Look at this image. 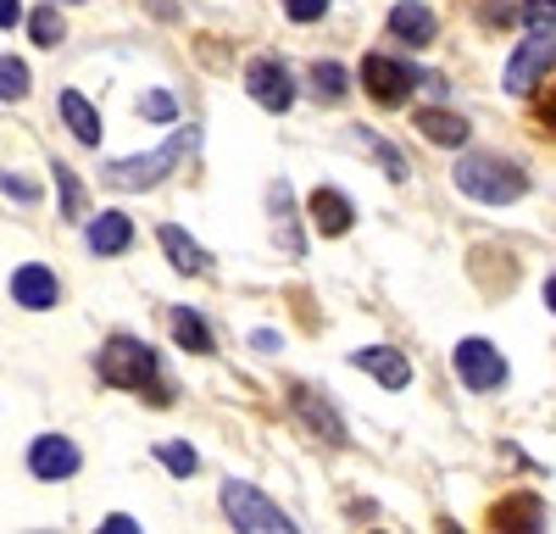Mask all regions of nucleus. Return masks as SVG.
<instances>
[{"label":"nucleus","mask_w":556,"mask_h":534,"mask_svg":"<svg viewBox=\"0 0 556 534\" xmlns=\"http://www.w3.org/2000/svg\"><path fill=\"white\" fill-rule=\"evenodd\" d=\"M56 106H62V123L73 128V140H78V145H101V134H106V128H101V112L89 106L78 89H62Z\"/></svg>","instance_id":"obj_17"},{"label":"nucleus","mask_w":556,"mask_h":534,"mask_svg":"<svg viewBox=\"0 0 556 534\" xmlns=\"http://www.w3.org/2000/svg\"><path fill=\"white\" fill-rule=\"evenodd\" d=\"M78 462H84L78 445L62 440V434H39V440L28 445V473H34V479H73Z\"/></svg>","instance_id":"obj_9"},{"label":"nucleus","mask_w":556,"mask_h":534,"mask_svg":"<svg viewBox=\"0 0 556 534\" xmlns=\"http://www.w3.org/2000/svg\"><path fill=\"white\" fill-rule=\"evenodd\" d=\"M323 12H329V0H285V17L290 23H317Z\"/></svg>","instance_id":"obj_28"},{"label":"nucleus","mask_w":556,"mask_h":534,"mask_svg":"<svg viewBox=\"0 0 556 534\" xmlns=\"http://www.w3.org/2000/svg\"><path fill=\"white\" fill-rule=\"evenodd\" d=\"M456 190L484 201V206H513L529 195V173L501 151H468L456 162Z\"/></svg>","instance_id":"obj_1"},{"label":"nucleus","mask_w":556,"mask_h":534,"mask_svg":"<svg viewBox=\"0 0 556 534\" xmlns=\"http://www.w3.org/2000/svg\"><path fill=\"white\" fill-rule=\"evenodd\" d=\"M84 240H89V251H96V256H123L134 245V223L123 212H101V217H89Z\"/></svg>","instance_id":"obj_16"},{"label":"nucleus","mask_w":556,"mask_h":534,"mask_svg":"<svg viewBox=\"0 0 556 534\" xmlns=\"http://www.w3.org/2000/svg\"><path fill=\"white\" fill-rule=\"evenodd\" d=\"M306 212H312V229H317L323 240H340V234L351 229V217H356V206H351L340 190H312Z\"/></svg>","instance_id":"obj_15"},{"label":"nucleus","mask_w":556,"mask_h":534,"mask_svg":"<svg viewBox=\"0 0 556 534\" xmlns=\"http://www.w3.org/2000/svg\"><path fill=\"white\" fill-rule=\"evenodd\" d=\"M139 112H146L151 123H173V117H178V101L167 96V89H151V96L139 101Z\"/></svg>","instance_id":"obj_27"},{"label":"nucleus","mask_w":556,"mask_h":534,"mask_svg":"<svg viewBox=\"0 0 556 534\" xmlns=\"http://www.w3.org/2000/svg\"><path fill=\"white\" fill-rule=\"evenodd\" d=\"M195 145H201V134H195V128H173V140H162L156 151L106 162V185H112V190H151V185H162V178H167L184 156H190Z\"/></svg>","instance_id":"obj_2"},{"label":"nucleus","mask_w":556,"mask_h":534,"mask_svg":"<svg viewBox=\"0 0 556 534\" xmlns=\"http://www.w3.org/2000/svg\"><path fill=\"white\" fill-rule=\"evenodd\" d=\"M523 17L529 23H556V0H523Z\"/></svg>","instance_id":"obj_29"},{"label":"nucleus","mask_w":556,"mask_h":534,"mask_svg":"<svg viewBox=\"0 0 556 534\" xmlns=\"http://www.w3.org/2000/svg\"><path fill=\"white\" fill-rule=\"evenodd\" d=\"M56 295H62V284H56V274L45 262H23L17 274H12V301L28 306V312H51Z\"/></svg>","instance_id":"obj_10"},{"label":"nucleus","mask_w":556,"mask_h":534,"mask_svg":"<svg viewBox=\"0 0 556 534\" xmlns=\"http://www.w3.org/2000/svg\"><path fill=\"white\" fill-rule=\"evenodd\" d=\"M312 96H317L323 106H340V101L351 96V73H345L340 62H317V67H312Z\"/></svg>","instance_id":"obj_20"},{"label":"nucleus","mask_w":556,"mask_h":534,"mask_svg":"<svg viewBox=\"0 0 556 534\" xmlns=\"http://www.w3.org/2000/svg\"><path fill=\"white\" fill-rule=\"evenodd\" d=\"M223 512L235 518V529H245V534H295V518L278 507V501H267L256 484H245V479H228L223 484Z\"/></svg>","instance_id":"obj_4"},{"label":"nucleus","mask_w":556,"mask_h":534,"mask_svg":"<svg viewBox=\"0 0 556 534\" xmlns=\"http://www.w3.org/2000/svg\"><path fill=\"white\" fill-rule=\"evenodd\" d=\"M167 323H173V340H178L184 351L212 356V329L201 323V312H190V306H173V312H167Z\"/></svg>","instance_id":"obj_19"},{"label":"nucleus","mask_w":556,"mask_h":534,"mask_svg":"<svg viewBox=\"0 0 556 534\" xmlns=\"http://www.w3.org/2000/svg\"><path fill=\"white\" fill-rule=\"evenodd\" d=\"M0 190H12L17 201H39V190H34V185H23V178H12V173H0Z\"/></svg>","instance_id":"obj_30"},{"label":"nucleus","mask_w":556,"mask_h":534,"mask_svg":"<svg viewBox=\"0 0 556 534\" xmlns=\"http://www.w3.org/2000/svg\"><path fill=\"white\" fill-rule=\"evenodd\" d=\"M28 89H34L28 62H17V56H0V101H23Z\"/></svg>","instance_id":"obj_22"},{"label":"nucleus","mask_w":556,"mask_h":534,"mask_svg":"<svg viewBox=\"0 0 556 534\" xmlns=\"http://www.w3.org/2000/svg\"><path fill=\"white\" fill-rule=\"evenodd\" d=\"M62 7H84V0H62Z\"/></svg>","instance_id":"obj_36"},{"label":"nucleus","mask_w":556,"mask_h":534,"mask_svg":"<svg viewBox=\"0 0 556 534\" xmlns=\"http://www.w3.org/2000/svg\"><path fill=\"white\" fill-rule=\"evenodd\" d=\"M556 67V23H529V34L518 39L513 62H506V89L513 96H529L534 84H545V73Z\"/></svg>","instance_id":"obj_5"},{"label":"nucleus","mask_w":556,"mask_h":534,"mask_svg":"<svg viewBox=\"0 0 556 534\" xmlns=\"http://www.w3.org/2000/svg\"><path fill=\"white\" fill-rule=\"evenodd\" d=\"M545 306L556 312V279H545Z\"/></svg>","instance_id":"obj_35"},{"label":"nucleus","mask_w":556,"mask_h":534,"mask_svg":"<svg viewBox=\"0 0 556 534\" xmlns=\"http://www.w3.org/2000/svg\"><path fill=\"white\" fill-rule=\"evenodd\" d=\"M23 23V0H0V28H17Z\"/></svg>","instance_id":"obj_31"},{"label":"nucleus","mask_w":556,"mask_h":534,"mask_svg":"<svg viewBox=\"0 0 556 534\" xmlns=\"http://www.w3.org/2000/svg\"><path fill=\"white\" fill-rule=\"evenodd\" d=\"M490 518H495L501 529H513V523H518V529H540V501H534V496H518V501L495 507Z\"/></svg>","instance_id":"obj_23"},{"label":"nucleus","mask_w":556,"mask_h":534,"mask_svg":"<svg viewBox=\"0 0 556 534\" xmlns=\"http://www.w3.org/2000/svg\"><path fill=\"white\" fill-rule=\"evenodd\" d=\"M101 529H106V534H134V529H139V523H134V518H128V512H112V518H106V523H101Z\"/></svg>","instance_id":"obj_32"},{"label":"nucleus","mask_w":556,"mask_h":534,"mask_svg":"<svg viewBox=\"0 0 556 534\" xmlns=\"http://www.w3.org/2000/svg\"><path fill=\"white\" fill-rule=\"evenodd\" d=\"M156 457H162V462H167L178 479H190V473L201 468V457L190 452V445H173V440H162V445H156Z\"/></svg>","instance_id":"obj_25"},{"label":"nucleus","mask_w":556,"mask_h":534,"mask_svg":"<svg viewBox=\"0 0 556 534\" xmlns=\"http://www.w3.org/2000/svg\"><path fill=\"white\" fill-rule=\"evenodd\" d=\"M351 363L362 373H374L384 390H406L412 384V363H406L395 345H362V351H351Z\"/></svg>","instance_id":"obj_13"},{"label":"nucleus","mask_w":556,"mask_h":534,"mask_svg":"<svg viewBox=\"0 0 556 534\" xmlns=\"http://www.w3.org/2000/svg\"><path fill=\"white\" fill-rule=\"evenodd\" d=\"M28 34H34V44H45V51H56V44L67 39V23H62V12H56V0L28 17Z\"/></svg>","instance_id":"obj_21"},{"label":"nucleus","mask_w":556,"mask_h":534,"mask_svg":"<svg viewBox=\"0 0 556 534\" xmlns=\"http://www.w3.org/2000/svg\"><path fill=\"white\" fill-rule=\"evenodd\" d=\"M540 123H545V128H551V134H556V89H551V96H545V101H540Z\"/></svg>","instance_id":"obj_33"},{"label":"nucleus","mask_w":556,"mask_h":534,"mask_svg":"<svg viewBox=\"0 0 556 534\" xmlns=\"http://www.w3.org/2000/svg\"><path fill=\"white\" fill-rule=\"evenodd\" d=\"M290 407L301 412V423L317 434V440H329V445H345V423H340V412L329 407V400H323L317 390H306V384H295L290 390Z\"/></svg>","instance_id":"obj_12"},{"label":"nucleus","mask_w":556,"mask_h":534,"mask_svg":"<svg viewBox=\"0 0 556 534\" xmlns=\"http://www.w3.org/2000/svg\"><path fill=\"white\" fill-rule=\"evenodd\" d=\"M251 345H256V351H278V334H273V329H256Z\"/></svg>","instance_id":"obj_34"},{"label":"nucleus","mask_w":556,"mask_h":534,"mask_svg":"<svg viewBox=\"0 0 556 534\" xmlns=\"http://www.w3.org/2000/svg\"><path fill=\"white\" fill-rule=\"evenodd\" d=\"M451 363H456L462 384L479 390V395L506 384V356H501L490 340H456V356H451Z\"/></svg>","instance_id":"obj_6"},{"label":"nucleus","mask_w":556,"mask_h":534,"mask_svg":"<svg viewBox=\"0 0 556 534\" xmlns=\"http://www.w3.org/2000/svg\"><path fill=\"white\" fill-rule=\"evenodd\" d=\"M412 128L424 134L429 145H451V151H456V145H468V134H473V128H468V117H462V112H445V106H424V112H412Z\"/></svg>","instance_id":"obj_14"},{"label":"nucleus","mask_w":556,"mask_h":534,"mask_svg":"<svg viewBox=\"0 0 556 534\" xmlns=\"http://www.w3.org/2000/svg\"><path fill=\"white\" fill-rule=\"evenodd\" d=\"M96 373H101V384H112V390H151L162 368H156V351H151L146 340L112 334V340L101 345V356H96Z\"/></svg>","instance_id":"obj_3"},{"label":"nucleus","mask_w":556,"mask_h":534,"mask_svg":"<svg viewBox=\"0 0 556 534\" xmlns=\"http://www.w3.org/2000/svg\"><path fill=\"white\" fill-rule=\"evenodd\" d=\"M362 89H367L379 106H401V101H412L417 73H412L406 62H395V56H367V62H362Z\"/></svg>","instance_id":"obj_8"},{"label":"nucleus","mask_w":556,"mask_h":534,"mask_svg":"<svg viewBox=\"0 0 556 534\" xmlns=\"http://www.w3.org/2000/svg\"><path fill=\"white\" fill-rule=\"evenodd\" d=\"M51 173H56V185H62V212L78 223V217H84V190H78V173H73L67 162H56Z\"/></svg>","instance_id":"obj_24"},{"label":"nucleus","mask_w":556,"mask_h":534,"mask_svg":"<svg viewBox=\"0 0 556 534\" xmlns=\"http://www.w3.org/2000/svg\"><path fill=\"white\" fill-rule=\"evenodd\" d=\"M156 240H162V251H167V262L178 267V274H206V267H212V256H206L190 234H184L178 223H162V234H156Z\"/></svg>","instance_id":"obj_18"},{"label":"nucleus","mask_w":556,"mask_h":534,"mask_svg":"<svg viewBox=\"0 0 556 534\" xmlns=\"http://www.w3.org/2000/svg\"><path fill=\"white\" fill-rule=\"evenodd\" d=\"M245 89H251V101L262 112H290L295 106V78H290L285 62H273V56H256L245 67Z\"/></svg>","instance_id":"obj_7"},{"label":"nucleus","mask_w":556,"mask_h":534,"mask_svg":"<svg viewBox=\"0 0 556 534\" xmlns=\"http://www.w3.org/2000/svg\"><path fill=\"white\" fill-rule=\"evenodd\" d=\"M356 145H362V151H374V156L384 162V173H390V178H406V162H401V156H395V151H390V145L379 140V134H367V128H356Z\"/></svg>","instance_id":"obj_26"},{"label":"nucleus","mask_w":556,"mask_h":534,"mask_svg":"<svg viewBox=\"0 0 556 534\" xmlns=\"http://www.w3.org/2000/svg\"><path fill=\"white\" fill-rule=\"evenodd\" d=\"M390 34L401 44H412V51H424V44H434V34H440V17L424 7V0H395L390 7Z\"/></svg>","instance_id":"obj_11"}]
</instances>
